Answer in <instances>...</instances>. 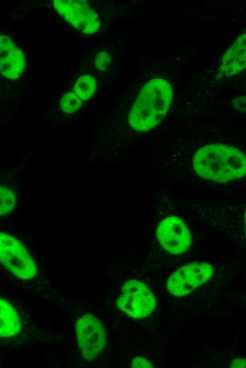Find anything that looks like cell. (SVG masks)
Wrapping results in <instances>:
<instances>
[{"mask_svg":"<svg viewBox=\"0 0 246 368\" xmlns=\"http://www.w3.org/2000/svg\"><path fill=\"white\" fill-rule=\"evenodd\" d=\"M25 67L23 52L11 39L5 35L0 38V68L1 74L7 79L19 78Z\"/></svg>","mask_w":246,"mask_h":368,"instance_id":"obj_9","label":"cell"},{"mask_svg":"<svg viewBox=\"0 0 246 368\" xmlns=\"http://www.w3.org/2000/svg\"><path fill=\"white\" fill-rule=\"evenodd\" d=\"M16 204L14 192L5 186L0 187V215L5 216L10 213Z\"/></svg>","mask_w":246,"mask_h":368,"instance_id":"obj_13","label":"cell"},{"mask_svg":"<svg viewBox=\"0 0 246 368\" xmlns=\"http://www.w3.org/2000/svg\"><path fill=\"white\" fill-rule=\"evenodd\" d=\"M245 229H246V212H245Z\"/></svg>","mask_w":246,"mask_h":368,"instance_id":"obj_19","label":"cell"},{"mask_svg":"<svg viewBox=\"0 0 246 368\" xmlns=\"http://www.w3.org/2000/svg\"><path fill=\"white\" fill-rule=\"evenodd\" d=\"M75 330L83 357L88 361L95 359L106 343L105 331L101 321L93 314H86L77 320Z\"/></svg>","mask_w":246,"mask_h":368,"instance_id":"obj_5","label":"cell"},{"mask_svg":"<svg viewBox=\"0 0 246 368\" xmlns=\"http://www.w3.org/2000/svg\"><path fill=\"white\" fill-rule=\"evenodd\" d=\"M21 330L20 318L13 306L6 299H0V335L9 338Z\"/></svg>","mask_w":246,"mask_h":368,"instance_id":"obj_11","label":"cell"},{"mask_svg":"<svg viewBox=\"0 0 246 368\" xmlns=\"http://www.w3.org/2000/svg\"><path fill=\"white\" fill-rule=\"evenodd\" d=\"M246 68V33L240 35L222 57L220 73L224 76L238 74Z\"/></svg>","mask_w":246,"mask_h":368,"instance_id":"obj_10","label":"cell"},{"mask_svg":"<svg viewBox=\"0 0 246 368\" xmlns=\"http://www.w3.org/2000/svg\"><path fill=\"white\" fill-rule=\"evenodd\" d=\"M111 62V57L110 54L105 52L101 51L98 52L94 60L95 66L98 70L105 71Z\"/></svg>","mask_w":246,"mask_h":368,"instance_id":"obj_15","label":"cell"},{"mask_svg":"<svg viewBox=\"0 0 246 368\" xmlns=\"http://www.w3.org/2000/svg\"><path fill=\"white\" fill-rule=\"evenodd\" d=\"M134 368H153V366L145 358L141 357H135L131 362Z\"/></svg>","mask_w":246,"mask_h":368,"instance_id":"obj_16","label":"cell"},{"mask_svg":"<svg viewBox=\"0 0 246 368\" xmlns=\"http://www.w3.org/2000/svg\"><path fill=\"white\" fill-rule=\"evenodd\" d=\"M96 87L95 79L89 75H84L76 81L74 91L81 100H87L93 96Z\"/></svg>","mask_w":246,"mask_h":368,"instance_id":"obj_12","label":"cell"},{"mask_svg":"<svg viewBox=\"0 0 246 368\" xmlns=\"http://www.w3.org/2000/svg\"><path fill=\"white\" fill-rule=\"evenodd\" d=\"M232 103L236 109L246 111V96L235 98Z\"/></svg>","mask_w":246,"mask_h":368,"instance_id":"obj_17","label":"cell"},{"mask_svg":"<svg viewBox=\"0 0 246 368\" xmlns=\"http://www.w3.org/2000/svg\"><path fill=\"white\" fill-rule=\"evenodd\" d=\"M54 6L64 18L81 33L90 35L100 25L96 12L84 0H54Z\"/></svg>","mask_w":246,"mask_h":368,"instance_id":"obj_7","label":"cell"},{"mask_svg":"<svg viewBox=\"0 0 246 368\" xmlns=\"http://www.w3.org/2000/svg\"><path fill=\"white\" fill-rule=\"evenodd\" d=\"M230 366L233 368H246V359L236 358L232 361Z\"/></svg>","mask_w":246,"mask_h":368,"instance_id":"obj_18","label":"cell"},{"mask_svg":"<svg viewBox=\"0 0 246 368\" xmlns=\"http://www.w3.org/2000/svg\"><path fill=\"white\" fill-rule=\"evenodd\" d=\"M212 274L213 268L207 263H189L180 268L168 277L167 289L174 296H185L205 283Z\"/></svg>","mask_w":246,"mask_h":368,"instance_id":"obj_6","label":"cell"},{"mask_svg":"<svg viewBox=\"0 0 246 368\" xmlns=\"http://www.w3.org/2000/svg\"><path fill=\"white\" fill-rule=\"evenodd\" d=\"M156 237L163 248L174 255L187 251L192 242L188 227L180 218L175 216L166 217L159 223Z\"/></svg>","mask_w":246,"mask_h":368,"instance_id":"obj_8","label":"cell"},{"mask_svg":"<svg viewBox=\"0 0 246 368\" xmlns=\"http://www.w3.org/2000/svg\"><path fill=\"white\" fill-rule=\"evenodd\" d=\"M0 260L1 264L21 280H30L37 272V268L24 246L13 236L0 234Z\"/></svg>","mask_w":246,"mask_h":368,"instance_id":"obj_3","label":"cell"},{"mask_svg":"<svg viewBox=\"0 0 246 368\" xmlns=\"http://www.w3.org/2000/svg\"><path fill=\"white\" fill-rule=\"evenodd\" d=\"M60 106L64 113H73L81 108V100L76 94L68 92L62 98Z\"/></svg>","mask_w":246,"mask_h":368,"instance_id":"obj_14","label":"cell"},{"mask_svg":"<svg viewBox=\"0 0 246 368\" xmlns=\"http://www.w3.org/2000/svg\"><path fill=\"white\" fill-rule=\"evenodd\" d=\"M117 305L129 317L144 318L153 312L156 301L144 282L131 280L124 284L122 294L117 299Z\"/></svg>","mask_w":246,"mask_h":368,"instance_id":"obj_4","label":"cell"},{"mask_svg":"<svg viewBox=\"0 0 246 368\" xmlns=\"http://www.w3.org/2000/svg\"><path fill=\"white\" fill-rule=\"evenodd\" d=\"M193 166L198 176L217 183H226L246 175V156L234 146L210 144L194 154Z\"/></svg>","mask_w":246,"mask_h":368,"instance_id":"obj_1","label":"cell"},{"mask_svg":"<svg viewBox=\"0 0 246 368\" xmlns=\"http://www.w3.org/2000/svg\"><path fill=\"white\" fill-rule=\"evenodd\" d=\"M173 96L170 84L161 78L148 81L137 96L128 116L134 130L143 132L157 126L165 117Z\"/></svg>","mask_w":246,"mask_h":368,"instance_id":"obj_2","label":"cell"}]
</instances>
